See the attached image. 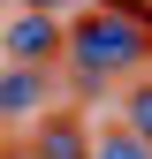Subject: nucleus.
Returning a JSON list of instances; mask_svg holds the SVG:
<instances>
[{
	"label": "nucleus",
	"instance_id": "5",
	"mask_svg": "<svg viewBox=\"0 0 152 159\" xmlns=\"http://www.w3.org/2000/svg\"><path fill=\"white\" fill-rule=\"evenodd\" d=\"M129 136H137V144H152V84H137V91H129Z\"/></svg>",
	"mask_w": 152,
	"mask_h": 159
},
{
	"label": "nucleus",
	"instance_id": "7",
	"mask_svg": "<svg viewBox=\"0 0 152 159\" xmlns=\"http://www.w3.org/2000/svg\"><path fill=\"white\" fill-rule=\"evenodd\" d=\"M99 8H122V15H137V8H152V0H99Z\"/></svg>",
	"mask_w": 152,
	"mask_h": 159
},
{
	"label": "nucleus",
	"instance_id": "1",
	"mask_svg": "<svg viewBox=\"0 0 152 159\" xmlns=\"http://www.w3.org/2000/svg\"><path fill=\"white\" fill-rule=\"evenodd\" d=\"M61 53H69V68H76V84L84 91H99L107 76H129L152 53V38L137 30V15H122V8H91L84 23H76L61 38Z\"/></svg>",
	"mask_w": 152,
	"mask_h": 159
},
{
	"label": "nucleus",
	"instance_id": "8",
	"mask_svg": "<svg viewBox=\"0 0 152 159\" xmlns=\"http://www.w3.org/2000/svg\"><path fill=\"white\" fill-rule=\"evenodd\" d=\"M23 8H46V15H53V8H61V0H23Z\"/></svg>",
	"mask_w": 152,
	"mask_h": 159
},
{
	"label": "nucleus",
	"instance_id": "6",
	"mask_svg": "<svg viewBox=\"0 0 152 159\" xmlns=\"http://www.w3.org/2000/svg\"><path fill=\"white\" fill-rule=\"evenodd\" d=\"M91 159H152V144H137L129 129H114V136H99V144H91Z\"/></svg>",
	"mask_w": 152,
	"mask_h": 159
},
{
	"label": "nucleus",
	"instance_id": "9",
	"mask_svg": "<svg viewBox=\"0 0 152 159\" xmlns=\"http://www.w3.org/2000/svg\"><path fill=\"white\" fill-rule=\"evenodd\" d=\"M0 159H38V152H31V144H23V152H0Z\"/></svg>",
	"mask_w": 152,
	"mask_h": 159
},
{
	"label": "nucleus",
	"instance_id": "3",
	"mask_svg": "<svg viewBox=\"0 0 152 159\" xmlns=\"http://www.w3.org/2000/svg\"><path fill=\"white\" fill-rule=\"evenodd\" d=\"M0 114H46V68L0 61Z\"/></svg>",
	"mask_w": 152,
	"mask_h": 159
},
{
	"label": "nucleus",
	"instance_id": "2",
	"mask_svg": "<svg viewBox=\"0 0 152 159\" xmlns=\"http://www.w3.org/2000/svg\"><path fill=\"white\" fill-rule=\"evenodd\" d=\"M61 38H69V23H61V15H46V8H23L8 30H0V46H8V61H31V68H46L53 53H61Z\"/></svg>",
	"mask_w": 152,
	"mask_h": 159
},
{
	"label": "nucleus",
	"instance_id": "4",
	"mask_svg": "<svg viewBox=\"0 0 152 159\" xmlns=\"http://www.w3.org/2000/svg\"><path fill=\"white\" fill-rule=\"evenodd\" d=\"M38 159H91V136L76 114H38V136H31Z\"/></svg>",
	"mask_w": 152,
	"mask_h": 159
}]
</instances>
